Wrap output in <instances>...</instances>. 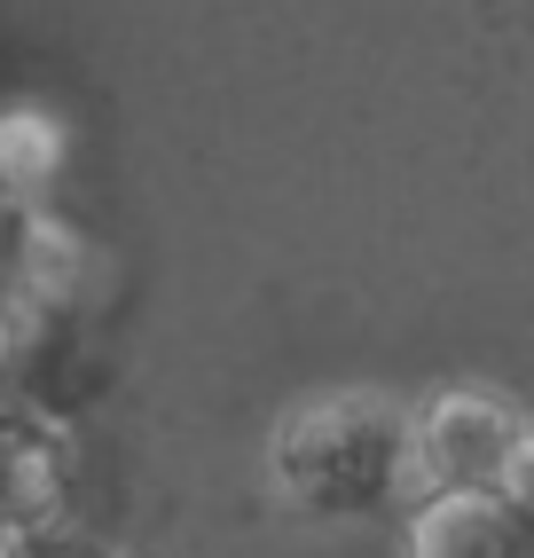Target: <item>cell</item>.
<instances>
[{
	"mask_svg": "<svg viewBox=\"0 0 534 558\" xmlns=\"http://www.w3.org/2000/svg\"><path fill=\"white\" fill-rule=\"evenodd\" d=\"M416 558H534V504L495 496V488H464L425 519Z\"/></svg>",
	"mask_w": 534,
	"mask_h": 558,
	"instance_id": "cell-1",
	"label": "cell"
}]
</instances>
